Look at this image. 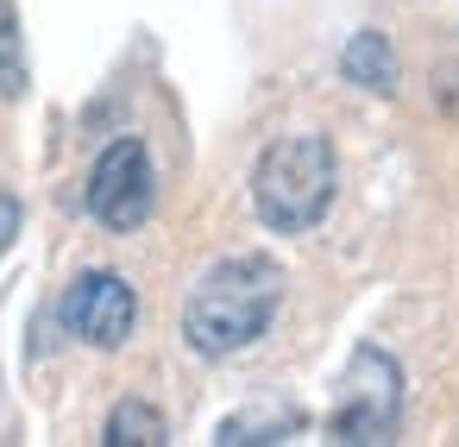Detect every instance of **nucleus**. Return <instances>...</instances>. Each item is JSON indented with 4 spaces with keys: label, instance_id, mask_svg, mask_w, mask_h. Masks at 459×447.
Returning a JSON list of instances; mask_svg holds the SVG:
<instances>
[{
    "label": "nucleus",
    "instance_id": "1",
    "mask_svg": "<svg viewBox=\"0 0 459 447\" xmlns=\"http://www.w3.org/2000/svg\"><path fill=\"white\" fill-rule=\"evenodd\" d=\"M277 302H283L277 259H264V252L214 259L183 302V340L195 359H233L264 340V328L277 321Z\"/></svg>",
    "mask_w": 459,
    "mask_h": 447
},
{
    "label": "nucleus",
    "instance_id": "2",
    "mask_svg": "<svg viewBox=\"0 0 459 447\" xmlns=\"http://www.w3.org/2000/svg\"><path fill=\"white\" fill-rule=\"evenodd\" d=\"M333 189H340V164L321 133H290L264 145L252 171V208L271 233H308L333 208Z\"/></svg>",
    "mask_w": 459,
    "mask_h": 447
},
{
    "label": "nucleus",
    "instance_id": "3",
    "mask_svg": "<svg viewBox=\"0 0 459 447\" xmlns=\"http://www.w3.org/2000/svg\"><path fill=\"white\" fill-rule=\"evenodd\" d=\"M396 416H403V365L384 346H352L340 397H333V416H327V441H340V447L390 441Z\"/></svg>",
    "mask_w": 459,
    "mask_h": 447
},
{
    "label": "nucleus",
    "instance_id": "4",
    "mask_svg": "<svg viewBox=\"0 0 459 447\" xmlns=\"http://www.w3.org/2000/svg\"><path fill=\"white\" fill-rule=\"evenodd\" d=\"M89 215L108 227V233H139L145 221H152V208H158V171H152V152H145V139H114L101 158H95V171H89Z\"/></svg>",
    "mask_w": 459,
    "mask_h": 447
},
{
    "label": "nucleus",
    "instance_id": "5",
    "mask_svg": "<svg viewBox=\"0 0 459 447\" xmlns=\"http://www.w3.org/2000/svg\"><path fill=\"white\" fill-rule=\"evenodd\" d=\"M64 321L76 340H89L95 353H114L133 340V321H139V296L120 271H82L64 296Z\"/></svg>",
    "mask_w": 459,
    "mask_h": 447
},
{
    "label": "nucleus",
    "instance_id": "6",
    "mask_svg": "<svg viewBox=\"0 0 459 447\" xmlns=\"http://www.w3.org/2000/svg\"><path fill=\"white\" fill-rule=\"evenodd\" d=\"M340 76H346L352 89H365V95L390 101V95H396V83H403L396 45H390L384 32H352V39H346V51H340Z\"/></svg>",
    "mask_w": 459,
    "mask_h": 447
},
{
    "label": "nucleus",
    "instance_id": "7",
    "mask_svg": "<svg viewBox=\"0 0 459 447\" xmlns=\"http://www.w3.org/2000/svg\"><path fill=\"white\" fill-rule=\"evenodd\" d=\"M101 441H108V447H164V441H170V422H164V409H152L145 397H126V403H114Z\"/></svg>",
    "mask_w": 459,
    "mask_h": 447
},
{
    "label": "nucleus",
    "instance_id": "8",
    "mask_svg": "<svg viewBox=\"0 0 459 447\" xmlns=\"http://www.w3.org/2000/svg\"><path fill=\"white\" fill-rule=\"evenodd\" d=\"M32 83L26 70V39H20V13H13V0H0V95L20 101Z\"/></svg>",
    "mask_w": 459,
    "mask_h": 447
},
{
    "label": "nucleus",
    "instance_id": "9",
    "mask_svg": "<svg viewBox=\"0 0 459 447\" xmlns=\"http://www.w3.org/2000/svg\"><path fill=\"white\" fill-rule=\"evenodd\" d=\"M296 428V416L283 409V416H264V409H252V416H227L221 428H214V441L221 447H239V441H283Z\"/></svg>",
    "mask_w": 459,
    "mask_h": 447
},
{
    "label": "nucleus",
    "instance_id": "10",
    "mask_svg": "<svg viewBox=\"0 0 459 447\" xmlns=\"http://www.w3.org/2000/svg\"><path fill=\"white\" fill-rule=\"evenodd\" d=\"M13 233H20V202H13L7 189H0V252L13 246Z\"/></svg>",
    "mask_w": 459,
    "mask_h": 447
}]
</instances>
